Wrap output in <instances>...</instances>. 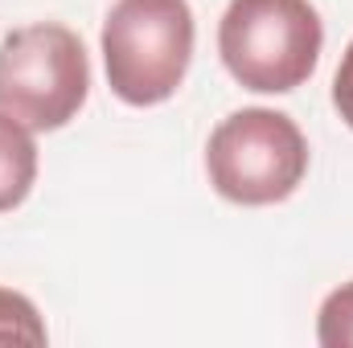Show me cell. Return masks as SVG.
Returning a JSON list of instances; mask_svg holds the SVG:
<instances>
[{
  "instance_id": "3",
  "label": "cell",
  "mask_w": 353,
  "mask_h": 348,
  "mask_svg": "<svg viewBox=\"0 0 353 348\" xmlns=\"http://www.w3.org/2000/svg\"><path fill=\"white\" fill-rule=\"evenodd\" d=\"M205 173L214 193L230 205H279L308 176V140L292 115L243 107L210 131Z\"/></svg>"
},
{
  "instance_id": "7",
  "label": "cell",
  "mask_w": 353,
  "mask_h": 348,
  "mask_svg": "<svg viewBox=\"0 0 353 348\" xmlns=\"http://www.w3.org/2000/svg\"><path fill=\"white\" fill-rule=\"evenodd\" d=\"M316 340L325 348H353V279L325 295L316 312Z\"/></svg>"
},
{
  "instance_id": "4",
  "label": "cell",
  "mask_w": 353,
  "mask_h": 348,
  "mask_svg": "<svg viewBox=\"0 0 353 348\" xmlns=\"http://www.w3.org/2000/svg\"><path fill=\"white\" fill-rule=\"evenodd\" d=\"M90 94L83 37L58 21L12 29L0 41V111L29 131L66 127Z\"/></svg>"
},
{
  "instance_id": "2",
  "label": "cell",
  "mask_w": 353,
  "mask_h": 348,
  "mask_svg": "<svg viewBox=\"0 0 353 348\" xmlns=\"http://www.w3.org/2000/svg\"><path fill=\"white\" fill-rule=\"evenodd\" d=\"M325 25L308 0H230L218 21V54L230 78L255 94L304 87L321 62Z\"/></svg>"
},
{
  "instance_id": "5",
  "label": "cell",
  "mask_w": 353,
  "mask_h": 348,
  "mask_svg": "<svg viewBox=\"0 0 353 348\" xmlns=\"http://www.w3.org/2000/svg\"><path fill=\"white\" fill-rule=\"evenodd\" d=\"M37 180V144L25 123L0 111V213L17 209Z\"/></svg>"
},
{
  "instance_id": "1",
  "label": "cell",
  "mask_w": 353,
  "mask_h": 348,
  "mask_svg": "<svg viewBox=\"0 0 353 348\" xmlns=\"http://www.w3.org/2000/svg\"><path fill=\"white\" fill-rule=\"evenodd\" d=\"M193 41L189 0H115L103 21L107 87L128 107L169 102L189 74Z\"/></svg>"
},
{
  "instance_id": "6",
  "label": "cell",
  "mask_w": 353,
  "mask_h": 348,
  "mask_svg": "<svg viewBox=\"0 0 353 348\" xmlns=\"http://www.w3.org/2000/svg\"><path fill=\"white\" fill-rule=\"evenodd\" d=\"M46 320L37 303L12 287H0V345H46Z\"/></svg>"
},
{
  "instance_id": "8",
  "label": "cell",
  "mask_w": 353,
  "mask_h": 348,
  "mask_svg": "<svg viewBox=\"0 0 353 348\" xmlns=\"http://www.w3.org/2000/svg\"><path fill=\"white\" fill-rule=\"evenodd\" d=\"M333 107H337V115L345 119V127L353 131V41L345 45L341 66H337V74H333Z\"/></svg>"
}]
</instances>
